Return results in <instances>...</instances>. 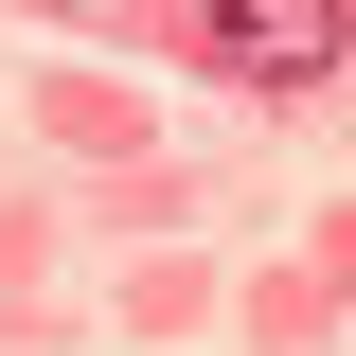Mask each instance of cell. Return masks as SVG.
Segmentation results:
<instances>
[{"label":"cell","instance_id":"obj_1","mask_svg":"<svg viewBox=\"0 0 356 356\" xmlns=\"http://www.w3.org/2000/svg\"><path fill=\"white\" fill-rule=\"evenodd\" d=\"M178 54L232 72V89H321L356 54V18H339V0H178Z\"/></svg>","mask_w":356,"mask_h":356}]
</instances>
